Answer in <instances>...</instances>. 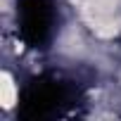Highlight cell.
Instances as JSON below:
<instances>
[{
	"label": "cell",
	"instance_id": "cell-1",
	"mask_svg": "<svg viewBox=\"0 0 121 121\" xmlns=\"http://www.w3.org/2000/svg\"><path fill=\"white\" fill-rule=\"evenodd\" d=\"M19 100V90H17V81L14 74L10 69H5L3 74V109H12Z\"/></svg>",
	"mask_w": 121,
	"mask_h": 121
}]
</instances>
